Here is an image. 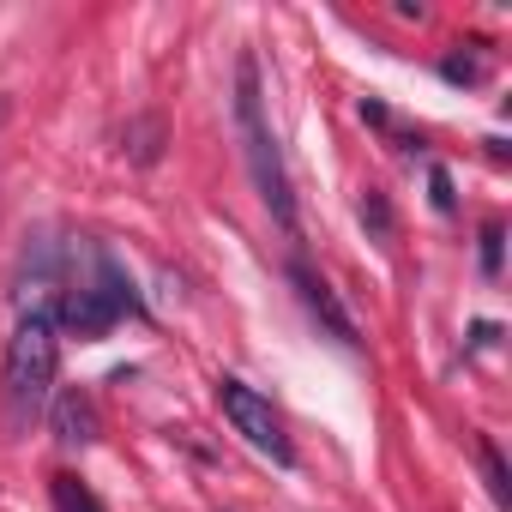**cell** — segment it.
<instances>
[{
  "instance_id": "obj_12",
  "label": "cell",
  "mask_w": 512,
  "mask_h": 512,
  "mask_svg": "<svg viewBox=\"0 0 512 512\" xmlns=\"http://www.w3.org/2000/svg\"><path fill=\"white\" fill-rule=\"evenodd\" d=\"M428 193H434V211H452L458 193H452V175L446 169H428Z\"/></svg>"
},
{
  "instance_id": "obj_2",
  "label": "cell",
  "mask_w": 512,
  "mask_h": 512,
  "mask_svg": "<svg viewBox=\"0 0 512 512\" xmlns=\"http://www.w3.org/2000/svg\"><path fill=\"white\" fill-rule=\"evenodd\" d=\"M55 368H61V326L49 308H25L13 344H7V422L31 428L55 392Z\"/></svg>"
},
{
  "instance_id": "obj_7",
  "label": "cell",
  "mask_w": 512,
  "mask_h": 512,
  "mask_svg": "<svg viewBox=\"0 0 512 512\" xmlns=\"http://www.w3.org/2000/svg\"><path fill=\"white\" fill-rule=\"evenodd\" d=\"M49 494H55V512H109L73 470H61V476H49Z\"/></svg>"
},
{
  "instance_id": "obj_9",
  "label": "cell",
  "mask_w": 512,
  "mask_h": 512,
  "mask_svg": "<svg viewBox=\"0 0 512 512\" xmlns=\"http://www.w3.org/2000/svg\"><path fill=\"white\" fill-rule=\"evenodd\" d=\"M500 253H506V229L482 223V278H500Z\"/></svg>"
},
{
  "instance_id": "obj_8",
  "label": "cell",
  "mask_w": 512,
  "mask_h": 512,
  "mask_svg": "<svg viewBox=\"0 0 512 512\" xmlns=\"http://www.w3.org/2000/svg\"><path fill=\"white\" fill-rule=\"evenodd\" d=\"M476 458H482V476H488V494H494V500L506 506V500H512V476H506V458H500V446H494L488 434L476 440Z\"/></svg>"
},
{
  "instance_id": "obj_11",
  "label": "cell",
  "mask_w": 512,
  "mask_h": 512,
  "mask_svg": "<svg viewBox=\"0 0 512 512\" xmlns=\"http://www.w3.org/2000/svg\"><path fill=\"white\" fill-rule=\"evenodd\" d=\"M133 157L139 163H157V121H139L133 127Z\"/></svg>"
},
{
  "instance_id": "obj_14",
  "label": "cell",
  "mask_w": 512,
  "mask_h": 512,
  "mask_svg": "<svg viewBox=\"0 0 512 512\" xmlns=\"http://www.w3.org/2000/svg\"><path fill=\"white\" fill-rule=\"evenodd\" d=\"M362 121H368V127H386L392 115H386V103H374V97H362Z\"/></svg>"
},
{
  "instance_id": "obj_6",
  "label": "cell",
  "mask_w": 512,
  "mask_h": 512,
  "mask_svg": "<svg viewBox=\"0 0 512 512\" xmlns=\"http://www.w3.org/2000/svg\"><path fill=\"white\" fill-rule=\"evenodd\" d=\"M55 434H61L67 446H91V440H97V410H91L85 392H61V398H55Z\"/></svg>"
},
{
  "instance_id": "obj_5",
  "label": "cell",
  "mask_w": 512,
  "mask_h": 512,
  "mask_svg": "<svg viewBox=\"0 0 512 512\" xmlns=\"http://www.w3.org/2000/svg\"><path fill=\"white\" fill-rule=\"evenodd\" d=\"M115 320H121V314H115V302H109L97 284H85V290H67V302H61V320H55V326H67V332H79V338H103Z\"/></svg>"
},
{
  "instance_id": "obj_10",
  "label": "cell",
  "mask_w": 512,
  "mask_h": 512,
  "mask_svg": "<svg viewBox=\"0 0 512 512\" xmlns=\"http://www.w3.org/2000/svg\"><path fill=\"white\" fill-rule=\"evenodd\" d=\"M362 223H368L380 241L392 235V205H386V193H368V199H362Z\"/></svg>"
},
{
  "instance_id": "obj_3",
  "label": "cell",
  "mask_w": 512,
  "mask_h": 512,
  "mask_svg": "<svg viewBox=\"0 0 512 512\" xmlns=\"http://www.w3.org/2000/svg\"><path fill=\"white\" fill-rule=\"evenodd\" d=\"M217 404H223V416H229V428L253 446V452H266L272 464H296V446H290V434H284V422H278V410H272V398L266 392H253L247 380H217Z\"/></svg>"
},
{
  "instance_id": "obj_4",
  "label": "cell",
  "mask_w": 512,
  "mask_h": 512,
  "mask_svg": "<svg viewBox=\"0 0 512 512\" xmlns=\"http://www.w3.org/2000/svg\"><path fill=\"white\" fill-rule=\"evenodd\" d=\"M290 284H296V296H302V308H308V314H314V320H320V326H326V332H332L338 344H344V350H356V344H362V332H356V320L344 314V302L332 296V284H326V278H314V272H308V266L296 260V266H290Z\"/></svg>"
},
{
  "instance_id": "obj_13",
  "label": "cell",
  "mask_w": 512,
  "mask_h": 512,
  "mask_svg": "<svg viewBox=\"0 0 512 512\" xmlns=\"http://www.w3.org/2000/svg\"><path fill=\"white\" fill-rule=\"evenodd\" d=\"M440 73H446L452 85H476V79H482V67H476V61H458V55H452V61H440Z\"/></svg>"
},
{
  "instance_id": "obj_1",
  "label": "cell",
  "mask_w": 512,
  "mask_h": 512,
  "mask_svg": "<svg viewBox=\"0 0 512 512\" xmlns=\"http://www.w3.org/2000/svg\"><path fill=\"white\" fill-rule=\"evenodd\" d=\"M235 127H241V151H247V169H253V187H260L266 211L296 235V193H290V175H284V157H278V139L266 127V103H260V61L241 55L235 61Z\"/></svg>"
}]
</instances>
